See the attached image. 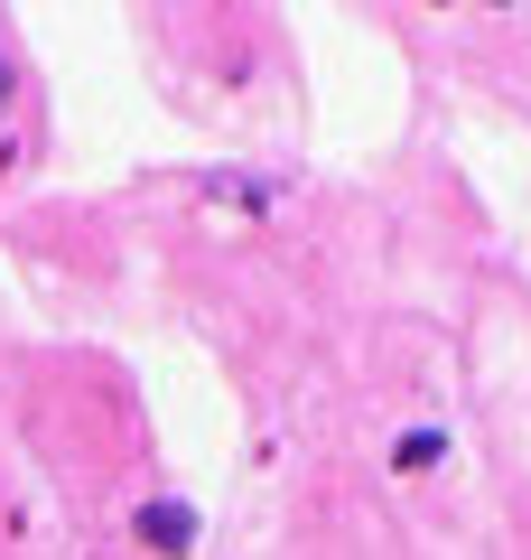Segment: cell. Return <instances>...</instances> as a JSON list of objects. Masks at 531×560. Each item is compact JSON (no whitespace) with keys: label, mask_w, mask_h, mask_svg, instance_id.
Returning <instances> with one entry per match:
<instances>
[{"label":"cell","mask_w":531,"mask_h":560,"mask_svg":"<svg viewBox=\"0 0 531 560\" xmlns=\"http://www.w3.org/2000/svg\"><path fill=\"white\" fill-rule=\"evenodd\" d=\"M197 197L215 206V215L271 224V215H280V197H290V178H271V168H197Z\"/></svg>","instance_id":"3"},{"label":"cell","mask_w":531,"mask_h":560,"mask_svg":"<svg viewBox=\"0 0 531 560\" xmlns=\"http://www.w3.org/2000/svg\"><path fill=\"white\" fill-rule=\"evenodd\" d=\"M475 10H522V0H475Z\"/></svg>","instance_id":"6"},{"label":"cell","mask_w":531,"mask_h":560,"mask_svg":"<svg viewBox=\"0 0 531 560\" xmlns=\"http://www.w3.org/2000/svg\"><path fill=\"white\" fill-rule=\"evenodd\" d=\"M420 10H438V20H448V10H467V0H420Z\"/></svg>","instance_id":"5"},{"label":"cell","mask_w":531,"mask_h":560,"mask_svg":"<svg viewBox=\"0 0 531 560\" xmlns=\"http://www.w3.org/2000/svg\"><path fill=\"white\" fill-rule=\"evenodd\" d=\"M121 541H131V551H158V560H177V551H197V541H205V514H197V495L158 486V495H140L131 514H121Z\"/></svg>","instance_id":"1"},{"label":"cell","mask_w":531,"mask_h":560,"mask_svg":"<svg viewBox=\"0 0 531 560\" xmlns=\"http://www.w3.org/2000/svg\"><path fill=\"white\" fill-rule=\"evenodd\" d=\"M457 467V430L448 420H401L392 440H382V477L392 486H438Z\"/></svg>","instance_id":"2"},{"label":"cell","mask_w":531,"mask_h":560,"mask_svg":"<svg viewBox=\"0 0 531 560\" xmlns=\"http://www.w3.org/2000/svg\"><path fill=\"white\" fill-rule=\"evenodd\" d=\"M20 94H28V66H20V47L0 38V131H10V113H20Z\"/></svg>","instance_id":"4"}]
</instances>
